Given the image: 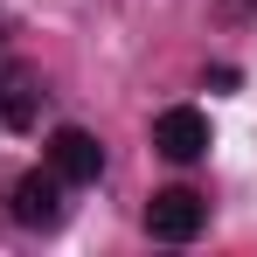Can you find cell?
Segmentation results:
<instances>
[{
  "label": "cell",
  "mask_w": 257,
  "mask_h": 257,
  "mask_svg": "<svg viewBox=\"0 0 257 257\" xmlns=\"http://www.w3.org/2000/svg\"><path fill=\"white\" fill-rule=\"evenodd\" d=\"M202 229H209V202L195 188H160L146 202V236H160V243H195Z\"/></svg>",
  "instance_id": "obj_1"
},
{
  "label": "cell",
  "mask_w": 257,
  "mask_h": 257,
  "mask_svg": "<svg viewBox=\"0 0 257 257\" xmlns=\"http://www.w3.org/2000/svg\"><path fill=\"white\" fill-rule=\"evenodd\" d=\"M49 167L63 174V188H90V181L104 174V146H97V132L56 125V132H49Z\"/></svg>",
  "instance_id": "obj_2"
},
{
  "label": "cell",
  "mask_w": 257,
  "mask_h": 257,
  "mask_svg": "<svg viewBox=\"0 0 257 257\" xmlns=\"http://www.w3.org/2000/svg\"><path fill=\"white\" fill-rule=\"evenodd\" d=\"M153 146L167 153L174 167H195V160L209 153V118H202L195 104H174V111L153 118Z\"/></svg>",
  "instance_id": "obj_3"
},
{
  "label": "cell",
  "mask_w": 257,
  "mask_h": 257,
  "mask_svg": "<svg viewBox=\"0 0 257 257\" xmlns=\"http://www.w3.org/2000/svg\"><path fill=\"white\" fill-rule=\"evenodd\" d=\"M14 222L21 229H56L63 222V174L56 167H35L14 181Z\"/></svg>",
  "instance_id": "obj_4"
},
{
  "label": "cell",
  "mask_w": 257,
  "mask_h": 257,
  "mask_svg": "<svg viewBox=\"0 0 257 257\" xmlns=\"http://www.w3.org/2000/svg\"><path fill=\"white\" fill-rule=\"evenodd\" d=\"M42 118V84L28 77V70H14L7 84H0V125H14V132H28Z\"/></svg>",
  "instance_id": "obj_5"
}]
</instances>
